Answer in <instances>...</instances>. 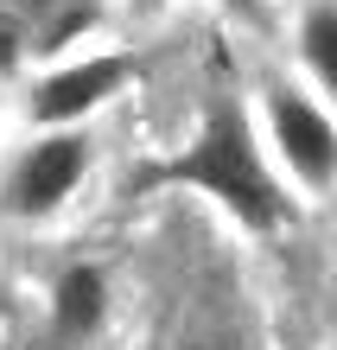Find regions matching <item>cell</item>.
<instances>
[{
	"label": "cell",
	"instance_id": "6da1fadb",
	"mask_svg": "<svg viewBox=\"0 0 337 350\" xmlns=\"http://www.w3.org/2000/svg\"><path fill=\"white\" fill-rule=\"evenodd\" d=\"M146 185L204 204L210 217H223L229 230L248 236V242H280L293 223H299V211L286 204L280 178H273L261 140H255L236 64H229L217 83H204V96L191 102V121H185V134H178V147L153 166Z\"/></svg>",
	"mask_w": 337,
	"mask_h": 350
},
{
	"label": "cell",
	"instance_id": "7a4b0ae2",
	"mask_svg": "<svg viewBox=\"0 0 337 350\" xmlns=\"http://www.w3.org/2000/svg\"><path fill=\"white\" fill-rule=\"evenodd\" d=\"M236 83L299 223L337 217V109L273 45H236Z\"/></svg>",
	"mask_w": 337,
	"mask_h": 350
},
{
	"label": "cell",
	"instance_id": "3957f363",
	"mask_svg": "<svg viewBox=\"0 0 337 350\" xmlns=\"http://www.w3.org/2000/svg\"><path fill=\"white\" fill-rule=\"evenodd\" d=\"M109 172V128L0 134V236H57Z\"/></svg>",
	"mask_w": 337,
	"mask_h": 350
},
{
	"label": "cell",
	"instance_id": "277c9868",
	"mask_svg": "<svg viewBox=\"0 0 337 350\" xmlns=\"http://www.w3.org/2000/svg\"><path fill=\"white\" fill-rule=\"evenodd\" d=\"M146 77L134 32H96L83 45L32 64L7 90V134L32 128H109L115 109H128Z\"/></svg>",
	"mask_w": 337,
	"mask_h": 350
},
{
	"label": "cell",
	"instance_id": "5b68a950",
	"mask_svg": "<svg viewBox=\"0 0 337 350\" xmlns=\"http://www.w3.org/2000/svg\"><path fill=\"white\" fill-rule=\"evenodd\" d=\"M121 312V280L102 255H64L32 293V344L38 350H102Z\"/></svg>",
	"mask_w": 337,
	"mask_h": 350
},
{
	"label": "cell",
	"instance_id": "8992f818",
	"mask_svg": "<svg viewBox=\"0 0 337 350\" xmlns=\"http://www.w3.org/2000/svg\"><path fill=\"white\" fill-rule=\"evenodd\" d=\"M273 51L337 109V0H293L273 32Z\"/></svg>",
	"mask_w": 337,
	"mask_h": 350
},
{
	"label": "cell",
	"instance_id": "52a82bcc",
	"mask_svg": "<svg viewBox=\"0 0 337 350\" xmlns=\"http://www.w3.org/2000/svg\"><path fill=\"white\" fill-rule=\"evenodd\" d=\"M293 0H204V19L217 26L229 45H273Z\"/></svg>",
	"mask_w": 337,
	"mask_h": 350
},
{
	"label": "cell",
	"instance_id": "ba28073f",
	"mask_svg": "<svg viewBox=\"0 0 337 350\" xmlns=\"http://www.w3.org/2000/svg\"><path fill=\"white\" fill-rule=\"evenodd\" d=\"M102 7H109L115 32L153 38V32H172V26H185V19H198L204 0H102Z\"/></svg>",
	"mask_w": 337,
	"mask_h": 350
},
{
	"label": "cell",
	"instance_id": "9c48e42d",
	"mask_svg": "<svg viewBox=\"0 0 337 350\" xmlns=\"http://www.w3.org/2000/svg\"><path fill=\"white\" fill-rule=\"evenodd\" d=\"M26 344H32V293L0 261V350H26Z\"/></svg>",
	"mask_w": 337,
	"mask_h": 350
},
{
	"label": "cell",
	"instance_id": "30bf717a",
	"mask_svg": "<svg viewBox=\"0 0 337 350\" xmlns=\"http://www.w3.org/2000/svg\"><path fill=\"white\" fill-rule=\"evenodd\" d=\"M172 350H255V344H242V338H223V332H204V338H178Z\"/></svg>",
	"mask_w": 337,
	"mask_h": 350
},
{
	"label": "cell",
	"instance_id": "8fae6325",
	"mask_svg": "<svg viewBox=\"0 0 337 350\" xmlns=\"http://www.w3.org/2000/svg\"><path fill=\"white\" fill-rule=\"evenodd\" d=\"M0 134H7V90H0Z\"/></svg>",
	"mask_w": 337,
	"mask_h": 350
},
{
	"label": "cell",
	"instance_id": "7c38bea8",
	"mask_svg": "<svg viewBox=\"0 0 337 350\" xmlns=\"http://www.w3.org/2000/svg\"><path fill=\"white\" fill-rule=\"evenodd\" d=\"M280 350H319V344H280Z\"/></svg>",
	"mask_w": 337,
	"mask_h": 350
}]
</instances>
